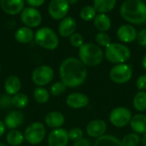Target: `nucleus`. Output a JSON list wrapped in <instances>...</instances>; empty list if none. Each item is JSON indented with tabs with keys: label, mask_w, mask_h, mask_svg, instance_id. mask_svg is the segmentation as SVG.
<instances>
[{
	"label": "nucleus",
	"mask_w": 146,
	"mask_h": 146,
	"mask_svg": "<svg viewBox=\"0 0 146 146\" xmlns=\"http://www.w3.org/2000/svg\"><path fill=\"white\" fill-rule=\"evenodd\" d=\"M54 70L51 66L42 65L36 67L32 72V81L37 87H44L50 83L54 78Z\"/></svg>",
	"instance_id": "obj_8"
},
{
	"label": "nucleus",
	"mask_w": 146,
	"mask_h": 146,
	"mask_svg": "<svg viewBox=\"0 0 146 146\" xmlns=\"http://www.w3.org/2000/svg\"><path fill=\"white\" fill-rule=\"evenodd\" d=\"M29 103V97L21 92L12 96V106L17 109L25 108Z\"/></svg>",
	"instance_id": "obj_29"
},
{
	"label": "nucleus",
	"mask_w": 146,
	"mask_h": 146,
	"mask_svg": "<svg viewBox=\"0 0 146 146\" xmlns=\"http://www.w3.org/2000/svg\"><path fill=\"white\" fill-rule=\"evenodd\" d=\"M25 140L24 133L19 130H10L6 134V143L9 146H20Z\"/></svg>",
	"instance_id": "obj_25"
},
{
	"label": "nucleus",
	"mask_w": 146,
	"mask_h": 146,
	"mask_svg": "<svg viewBox=\"0 0 146 146\" xmlns=\"http://www.w3.org/2000/svg\"><path fill=\"white\" fill-rule=\"evenodd\" d=\"M141 144L143 146H146V133L143 135V137L141 138Z\"/></svg>",
	"instance_id": "obj_43"
},
{
	"label": "nucleus",
	"mask_w": 146,
	"mask_h": 146,
	"mask_svg": "<svg viewBox=\"0 0 146 146\" xmlns=\"http://www.w3.org/2000/svg\"><path fill=\"white\" fill-rule=\"evenodd\" d=\"M69 42H70V44H71L72 46H74L75 48H79V49L85 44L84 37L80 33H74V34H73L69 37Z\"/></svg>",
	"instance_id": "obj_34"
},
{
	"label": "nucleus",
	"mask_w": 146,
	"mask_h": 146,
	"mask_svg": "<svg viewBox=\"0 0 146 146\" xmlns=\"http://www.w3.org/2000/svg\"><path fill=\"white\" fill-rule=\"evenodd\" d=\"M25 120V115L20 110H13L6 114L4 117L3 122L6 126V128L9 130H16L20 127Z\"/></svg>",
	"instance_id": "obj_15"
},
{
	"label": "nucleus",
	"mask_w": 146,
	"mask_h": 146,
	"mask_svg": "<svg viewBox=\"0 0 146 146\" xmlns=\"http://www.w3.org/2000/svg\"><path fill=\"white\" fill-rule=\"evenodd\" d=\"M141 64H142V67H143V69H144L145 71H146V54L144 56V57H143Z\"/></svg>",
	"instance_id": "obj_42"
},
{
	"label": "nucleus",
	"mask_w": 146,
	"mask_h": 146,
	"mask_svg": "<svg viewBox=\"0 0 146 146\" xmlns=\"http://www.w3.org/2000/svg\"><path fill=\"white\" fill-rule=\"evenodd\" d=\"M104 58L114 65L127 63L131 58V51L122 43L111 42L104 51Z\"/></svg>",
	"instance_id": "obj_4"
},
{
	"label": "nucleus",
	"mask_w": 146,
	"mask_h": 146,
	"mask_svg": "<svg viewBox=\"0 0 146 146\" xmlns=\"http://www.w3.org/2000/svg\"><path fill=\"white\" fill-rule=\"evenodd\" d=\"M5 131H6V126L3 122V120H0V138L4 135Z\"/></svg>",
	"instance_id": "obj_41"
},
{
	"label": "nucleus",
	"mask_w": 146,
	"mask_h": 146,
	"mask_svg": "<svg viewBox=\"0 0 146 146\" xmlns=\"http://www.w3.org/2000/svg\"><path fill=\"white\" fill-rule=\"evenodd\" d=\"M117 37L123 43H132L137 40L138 32L131 24H124L117 29Z\"/></svg>",
	"instance_id": "obj_16"
},
{
	"label": "nucleus",
	"mask_w": 146,
	"mask_h": 146,
	"mask_svg": "<svg viewBox=\"0 0 146 146\" xmlns=\"http://www.w3.org/2000/svg\"><path fill=\"white\" fill-rule=\"evenodd\" d=\"M24 0H0L1 9L8 15H15L24 9Z\"/></svg>",
	"instance_id": "obj_17"
},
{
	"label": "nucleus",
	"mask_w": 146,
	"mask_h": 146,
	"mask_svg": "<svg viewBox=\"0 0 146 146\" xmlns=\"http://www.w3.org/2000/svg\"><path fill=\"white\" fill-rule=\"evenodd\" d=\"M26 2L29 5V7L37 8L42 6L44 3L45 0H26Z\"/></svg>",
	"instance_id": "obj_39"
},
{
	"label": "nucleus",
	"mask_w": 146,
	"mask_h": 146,
	"mask_svg": "<svg viewBox=\"0 0 146 146\" xmlns=\"http://www.w3.org/2000/svg\"><path fill=\"white\" fill-rule=\"evenodd\" d=\"M21 20L26 27L30 28H37L42 22V15L36 8L27 7L21 13Z\"/></svg>",
	"instance_id": "obj_10"
},
{
	"label": "nucleus",
	"mask_w": 146,
	"mask_h": 146,
	"mask_svg": "<svg viewBox=\"0 0 146 146\" xmlns=\"http://www.w3.org/2000/svg\"><path fill=\"white\" fill-rule=\"evenodd\" d=\"M45 125L52 129L61 128L65 123V117L59 111H51L48 113L44 118Z\"/></svg>",
	"instance_id": "obj_19"
},
{
	"label": "nucleus",
	"mask_w": 146,
	"mask_h": 146,
	"mask_svg": "<svg viewBox=\"0 0 146 146\" xmlns=\"http://www.w3.org/2000/svg\"><path fill=\"white\" fill-rule=\"evenodd\" d=\"M122 146H139L141 143V138L135 133H130L125 135L121 140Z\"/></svg>",
	"instance_id": "obj_30"
},
{
	"label": "nucleus",
	"mask_w": 146,
	"mask_h": 146,
	"mask_svg": "<svg viewBox=\"0 0 146 146\" xmlns=\"http://www.w3.org/2000/svg\"><path fill=\"white\" fill-rule=\"evenodd\" d=\"M68 138H69V140H72L74 142L80 140L84 138V132L82 129L79 127L71 128L68 131Z\"/></svg>",
	"instance_id": "obj_35"
},
{
	"label": "nucleus",
	"mask_w": 146,
	"mask_h": 146,
	"mask_svg": "<svg viewBox=\"0 0 146 146\" xmlns=\"http://www.w3.org/2000/svg\"><path fill=\"white\" fill-rule=\"evenodd\" d=\"M133 108L139 112L146 111V91H138L133 99Z\"/></svg>",
	"instance_id": "obj_28"
},
{
	"label": "nucleus",
	"mask_w": 146,
	"mask_h": 146,
	"mask_svg": "<svg viewBox=\"0 0 146 146\" xmlns=\"http://www.w3.org/2000/svg\"><path fill=\"white\" fill-rule=\"evenodd\" d=\"M111 20L106 14H98L94 18V26L99 32L106 33L111 28Z\"/></svg>",
	"instance_id": "obj_23"
},
{
	"label": "nucleus",
	"mask_w": 146,
	"mask_h": 146,
	"mask_svg": "<svg viewBox=\"0 0 146 146\" xmlns=\"http://www.w3.org/2000/svg\"><path fill=\"white\" fill-rule=\"evenodd\" d=\"M89 97L80 92H74L69 94L66 98V104L68 108L73 109H81L88 106Z\"/></svg>",
	"instance_id": "obj_14"
},
{
	"label": "nucleus",
	"mask_w": 146,
	"mask_h": 146,
	"mask_svg": "<svg viewBox=\"0 0 146 146\" xmlns=\"http://www.w3.org/2000/svg\"><path fill=\"white\" fill-rule=\"evenodd\" d=\"M68 142V131L62 127L53 129L47 138L48 146H67Z\"/></svg>",
	"instance_id": "obj_12"
},
{
	"label": "nucleus",
	"mask_w": 146,
	"mask_h": 146,
	"mask_svg": "<svg viewBox=\"0 0 146 146\" xmlns=\"http://www.w3.org/2000/svg\"><path fill=\"white\" fill-rule=\"evenodd\" d=\"M93 146H122L121 140L115 136L110 134H105L97 139Z\"/></svg>",
	"instance_id": "obj_26"
},
{
	"label": "nucleus",
	"mask_w": 146,
	"mask_h": 146,
	"mask_svg": "<svg viewBox=\"0 0 146 146\" xmlns=\"http://www.w3.org/2000/svg\"><path fill=\"white\" fill-rule=\"evenodd\" d=\"M46 136V128L42 122L35 121L29 124L24 131L25 140L32 145H37L44 141Z\"/></svg>",
	"instance_id": "obj_6"
},
{
	"label": "nucleus",
	"mask_w": 146,
	"mask_h": 146,
	"mask_svg": "<svg viewBox=\"0 0 146 146\" xmlns=\"http://www.w3.org/2000/svg\"><path fill=\"white\" fill-rule=\"evenodd\" d=\"M67 1H68L69 5H74V4H75L78 2V0H67Z\"/></svg>",
	"instance_id": "obj_44"
},
{
	"label": "nucleus",
	"mask_w": 146,
	"mask_h": 146,
	"mask_svg": "<svg viewBox=\"0 0 146 146\" xmlns=\"http://www.w3.org/2000/svg\"><path fill=\"white\" fill-rule=\"evenodd\" d=\"M71 146H93L92 145V143L89 139H82L80 140H78V141H75L73 143V145Z\"/></svg>",
	"instance_id": "obj_40"
},
{
	"label": "nucleus",
	"mask_w": 146,
	"mask_h": 146,
	"mask_svg": "<svg viewBox=\"0 0 146 146\" xmlns=\"http://www.w3.org/2000/svg\"><path fill=\"white\" fill-rule=\"evenodd\" d=\"M120 13L127 22L140 25L146 22V4L141 0H126L122 3Z\"/></svg>",
	"instance_id": "obj_2"
},
{
	"label": "nucleus",
	"mask_w": 146,
	"mask_h": 146,
	"mask_svg": "<svg viewBox=\"0 0 146 146\" xmlns=\"http://www.w3.org/2000/svg\"><path fill=\"white\" fill-rule=\"evenodd\" d=\"M79 59L87 67L99 65L104 59V52L102 47L95 43H85L79 49Z\"/></svg>",
	"instance_id": "obj_3"
},
{
	"label": "nucleus",
	"mask_w": 146,
	"mask_h": 146,
	"mask_svg": "<svg viewBox=\"0 0 146 146\" xmlns=\"http://www.w3.org/2000/svg\"><path fill=\"white\" fill-rule=\"evenodd\" d=\"M133 75V67L127 63L115 65L109 72L110 80L116 84H124L128 83L132 79Z\"/></svg>",
	"instance_id": "obj_7"
},
{
	"label": "nucleus",
	"mask_w": 146,
	"mask_h": 146,
	"mask_svg": "<svg viewBox=\"0 0 146 146\" xmlns=\"http://www.w3.org/2000/svg\"><path fill=\"white\" fill-rule=\"evenodd\" d=\"M88 72L86 66L75 57L65 59L59 66L61 81L68 88H78L86 80Z\"/></svg>",
	"instance_id": "obj_1"
},
{
	"label": "nucleus",
	"mask_w": 146,
	"mask_h": 146,
	"mask_svg": "<svg viewBox=\"0 0 146 146\" xmlns=\"http://www.w3.org/2000/svg\"><path fill=\"white\" fill-rule=\"evenodd\" d=\"M70 5L67 0H51L48 6V12L54 20H62L68 15Z\"/></svg>",
	"instance_id": "obj_11"
},
{
	"label": "nucleus",
	"mask_w": 146,
	"mask_h": 146,
	"mask_svg": "<svg viewBox=\"0 0 146 146\" xmlns=\"http://www.w3.org/2000/svg\"><path fill=\"white\" fill-rule=\"evenodd\" d=\"M12 106V96L7 94L0 96V108L7 109Z\"/></svg>",
	"instance_id": "obj_36"
},
{
	"label": "nucleus",
	"mask_w": 146,
	"mask_h": 146,
	"mask_svg": "<svg viewBox=\"0 0 146 146\" xmlns=\"http://www.w3.org/2000/svg\"><path fill=\"white\" fill-rule=\"evenodd\" d=\"M0 71H1V64H0Z\"/></svg>",
	"instance_id": "obj_46"
},
{
	"label": "nucleus",
	"mask_w": 146,
	"mask_h": 146,
	"mask_svg": "<svg viewBox=\"0 0 146 146\" xmlns=\"http://www.w3.org/2000/svg\"><path fill=\"white\" fill-rule=\"evenodd\" d=\"M116 0H93V6L99 14H107L114 9Z\"/></svg>",
	"instance_id": "obj_24"
},
{
	"label": "nucleus",
	"mask_w": 146,
	"mask_h": 146,
	"mask_svg": "<svg viewBox=\"0 0 146 146\" xmlns=\"http://www.w3.org/2000/svg\"><path fill=\"white\" fill-rule=\"evenodd\" d=\"M96 42L100 47H107L111 43V39L107 33L104 32H98L96 34Z\"/></svg>",
	"instance_id": "obj_33"
},
{
	"label": "nucleus",
	"mask_w": 146,
	"mask_h": 146,
	"mask_svg": "<svg viewBox=\"0 0 146 146\" xmlns=\"http://www.w3.org/2000/svg\"><path fill=\"white\" fill-rule=\"evenodd\" d=\"M50 93L44 87H36L33 90V96L36 102L39 104H44L50 100Z\"/></svg>",
	"instance_id": "obj_27"
},
{
	"label": "nucleus",
	"mask_w": 146,
	"mask_h": 146,
	"mask_svg": "<svg viewBox=\"0 0 146 146\" xmlns=\"http://www.w3.org/2000/svg\"><path fill=\"white\" fill-rule=\"evenodd\" d=\"M3 88L7 95L13 96L20 92L21 89V81L16 75H10L5 79Z\"/></svg>",
	"instance_id": "obj_20"
},
{
	"label": "nucleus",
	"mask_w": 146,
	"mask_h": 146,
	"mask_svg": "<svg viewBox=\"0 0 146 146\" xmlns=\"http://www.w3.org/2000/svg\"><path fill=\"white\" fill-rule=\"evenodd\" d=\"M107 124L104 120L95 119L91 120L86 127V134L93 139H98L106 134Z\"/></svg>",
	"instance_id": "obj_13"
},
{
	"label": "nucleus",
	"mask_w": 146,
	"mask_h": 146,
	"mask_svg": "<svg viewBox=\"0 0 146 146\" xmlns=\"http://www.w3.org/2000/svg\"><path fill=\"white\" fill-rule=\"evenodd\" d=\"M15 39L21 44H27L34 39V34L32 28L28 27H21L15 33Z\"/></svg>",
	"instance_id": "obj_22"
},
{
	"label": "nucleus",
	"mask_w": 146,
	"mask_h": 146,
	"mask_svg": "<svg viewBox=\"0 0 146 146\" xmlns=\"http://www.w3.org/2000/svg\"><path fill=\"white\" fill-rule=\"evenodd\" d=\"M67 89L68 87L60 80L51 84L50 89V93L53 96H60L66 92Z\"/></svg>",
	"instance_id": "obj_32"
},
{
	"label": "nucleus",
	"mask_w": 146,
	"mask_h": 146,
	"mask_svg": "<svg viewBox=\"0 0 146 146\" xmlns=\"http://www.w3.org/2000/svg\"><path fill=\"white\" fill-rule=\"evenodd\" d=\"M77 28V22L74 18L71 16H66L61 20L58 26V33L62 37L68 38L75 33Z\"/></svg>",
	"instance_id": "obj_18"
},
{
	"label": "nucleus",
	"mask_w": 146,
	"mask_h": 146,
	"mask_svg": "<svg viewBox=\"0 0 146 146\" xmlns=\"http://www.w3.org/2000/svg\"><path fill=\"white\" fill-rule=\"evenodd\" d=\"M141 1H143V2H145V1H146V0H141Z\"/></svg>",
	"instance_id": "obj_47"
},
{
	"label": "nucleus",
	"mask_w": 146,
	"mask_h": 146,
	"mask_svg": "<svg viewBox=\"0 0 146 146\" xmlns=\"http://www.w3.org/2000/svg\"><path fill=\"white\" fill-rule=\"evenodd\" d=\"M136 87L139 91L146 90V74H143L138 77L136 81Z\"/></svg>",
	"instance_id": "obj_37"
},
{
	"label": "nucleus",
	"mask_w": 146,
	"mask_h": 146,
	"mask_svg": "<svg viewBox=\"0 0 146 146\" xmlns=\"http://www.w3.org/2000/svg\"><path fill=\"white\" fill-rule=\"evenodd\" d=\"M130 127L133 133L139 135H144L146 133V115L144 114H137L133 115L130 121Z\"/></svg>",
	"instance_id": "obj_21"
},
{
	"label": "nucleus",
	"mask_w": 146,
	"mask_h": 146,
	"mask_svg": "<svg viewBox=\"0 0 146 146\" xmlns=\"http://www.w3.org/2000/svg\"><path fill=\"white\" fill-rule=\"evenodd\" d=\"M137 41H138V43L140 46L146 47V28H144V29L140 30L138 33Z\"/></svg>",
	"instance_id": "obj_38"
},
{
	"label": "nucleus",
	"mask_w": 146,
	"mask_h": 146,
	"mask_svg": "<svg viewBox=\"0 0 146 146\" xmlns=\"http://www.w3.org/2000/svg\"><path fill=\"white\" fill-rule=\"evenodd\" d=\"M34 40L40 47L53 51L59 46V38L56 32L48 27H43L38 29L34 34Z\"/></svg>",
	"instance_id": "obj_5"
},
{
	"label": "nucleus",
	"mask_w": 146,
	"mask_h": 146,
	"mask_svg": "<svg viewBox=\"0 0 146 146\" xmlns=\"http://www.w3.org/2000/svg\"><path fill=\"white\" fill-rule=\"evenodd\" d=\"M0 146H9V145H8L7 144H4V143H0Z\"/></svg>",
	"instance_id": "obj_45"
},
{
	"label": "nucleus",
	"mask_w": 146,
	"mask_h": 146,
	"mask_svg": "<svg viewBox=\"0 0 146 146\" xmlns=\"http://www.w3.org/2000/svg\"><path fill=\"white\" fill-rule=\"evenodd\" d=\"M80 15V18L83 21L89 22V21L94 20V18L97 15V10L94 8V6L86 5V6H85V7H83L81 9Z\"/></svg>",
	"instance_id": "obj_31"
},
{
	"label": "nucleus",
	"mask_w": 146,
	"mask_h": 146,
	"mask_svg": "<svg viewBox=\"0 0 146 146\" xmlns=\"http://www.w3.org/2000/svg\"><path fill=\"white\" fill-rule=\"evenodd\" d=\"M133 118L132 112L126 107H117L113 108L109 115L110 122L117 128H122L130 124Z\"/></svg>",
	"instance_id": "obj_9"
}]
</instances>
